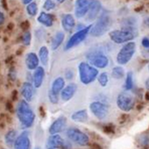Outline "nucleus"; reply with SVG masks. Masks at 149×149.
<instances>
[{
	"mask_svg": "<svg viewBox=\"0 0 149 149\" xmlns=\"http://www.w3.org/2000/svg\"><path fill=\"white\" fill-rule=\"evenodd\" d=\"M17 117L24 128H30L35 121V113L29 105V102L24 100L19 101L17 106Z\"/></svg>",
	"mask_w": 149,
	"mask_h": 149,
	"instance_id": "obj_1",
	"label": "nucleus"
},
{
	"mask_svg": "<svg viewBox=\"0 0 149 149\" xmlns=\"http://www.w3.org/2000/svg\"><path fill=\"white\" fill-rule=\"evenodd\" d=\"M113 19L111 15L108 12H104L97 19L96 23L92 26L91 30V35L92 37H101L104 35L111 27Z\"/></svg>",
	"mask_w": 149,
	"mask_h": 149,
	"instance_id": "obj_2",
	"label": "nucleus"
},
{
	"mask_svg": "<svg viewBox=\"0 0 149 149\" xmlns=\"http://www.w3.org/2000/svg\"><path fill=\"white\" fill-rule=\"evenodd\" d=\"M79 80L84 85H89L94 83L99 74L97 68L94 67L87 61H81L78 64Z\"/></svg>",
	"mask_w": 149,
	"mask_h": 149,
	"instance_id": "obj_3",
	"label": "nucleus"
},
{
	"mask_svg": "<svg viewBox=\"0 0 149 149\" xmlns=\"http://www.w3.org/2000/svg\"><path fill=\"white\" fill-rule=\"evenodd\" d=\"M136 27H122L121 29L112 30L109 33V37L115 44H124L132 41L138 36Z\"/></svg>",
	"mask_w": 149,
	"mask_h": 149,
	"instance_id": "obj_4",
	"label": "nucleus"
},
{
	"mask_svg": "<svg viewBox=\"0 0 149 149\" xmlns=\"http://www.w3.org/2000/svg\"><path fill=\"white\" fill-rule=\"evenodd\" d=\"M136 52V43L133 41H129L125 43V45L119 49L116 56V61L119 65H126L133 57Z\"/></svg>",
	"mask_w": 149,
	"mask_h": 149,
	"instance_id": "obj_5",
	"label": "nucleus"
},
{
	"mask_svg": "<svg viewBox=\"0 0 149 149\" xmlns=\"http://www.w3.org/2000/svg\"><path fill=\"white\" fill-rule=\"evenodd\" d=\"M86 57L90 63L97 68H105L110 64L109 57L99 49L89 51L86 54Z\"/></svg>",
	"mask_w": 149,
	"mask_h": 149,
	"instance_id": "obj_6",
	"label": "nucleus"
},
{
	"mask_svg": "<svg viewBox=\"0 0 149 149\" xmlns=\"http://www.w3.org/2000/svg\"><path fill=\"white\" fill-rule=\"evenodd\" d=\"M66 135L71 142L80 146H88L90 143V137L88 134L76 127H69L66 131Z\"/></svg>",
	"mask_w": 149,
	"mask_h": 149,
	"instance_id": "obj_7",
	"label": "nucleus"
},
{
	"mask_svg": "<svg viewBox=\"0 0 149 149\" xmlns=\"http://www.w3.org/2000/svg\"><path fill=\"white\" fill-rule=\"evenodd\" d=\"M116 104L119 110L125 112H129L134 108L135 98L129 91H125L118 95Z\"/></svg>",
	"mask_w": 149,
	"mask_h": 149,
	"instance_id": "obj_8",
	"label": "nucleus"
},
{
	"mask_svg": "<svg viewBox=\"0 0 149 149\" xmlns=\"http://www.w3.org/2000/svg\"><path fill=\"white\" fill-rule=\"evenodd\" d=\"M91 27H92V25H88L82 30H78L74 34H72L65 45V50L68 51L74 47H77L80 43H82L87 38L88 34L91 33Z\"/></svg>",
	"mask_w": 149,
	"mask_h": 149,
	"instance_id": "obj_9",
	"label": "nucleus"
},
{
	"mask_svg": "<svg viewBox=\"0 0 149 149\" xmlns=\"http://www.w3.org/2000/svg\"><path fill=\"white\" fill-rule=\"evenodd\" d=\"M91 112L99 120H104L109 114V106L106 103L97 100L90 104Z\"/></svg>",
	"mask_w": 149,
	"mask_h": 149,
	"instance_id": "obj_10",
	"label": "nucleus"
},
{
	"mask_svg": "<svg viewBox=\"0 0 149 149\" xmlns=\"http://www.w3.org/2000/svg\"><path fill=\"white\" fill-rule=\"evenodd\" d=\"M94 0H76L74 2V16L77 19L84 18Z\"/></svg>",
	"mask_w": 149,
	"mask_h": 149,
	"instance_id": "obj_11",
	"label": "nucleus"
},
{
	"mask_svg": "<svg viewBox=\"0 0 149 149\" xmlns=\"http://www.w3.org/2000/svg\"><path fill=\"white\" fill-rule=\"evenodd\" d=\"M14 149H30L31 148V141L29 137V132L27 131L22 132L16 139L14 145Z\"/></svg>",
	"mask_w": 149,
	"mask_h": 149,
	"instance_id": "obj_12",
	"label": "nucleus"
},
{
	"mask_svg": "<svg viewBox=\"0 0 149 149\" xmlns=\"http://www.w3.org/2000/svg\"><path fill=\"white\" fill-rule=\"evenodd\" d=\"M77 90H78V87L76 84H74V83L68 84V85L64 87V89L60 93L61 99L64 102H68L71 100L74 97V96L76 95Z\"/></svg>",
	"mask_w": 149,
	"mask_h": 149,
	"instance_id": "obj_13",
	"label": "nucleus"
},
{
	"mask_svg": "<svg viewBox=\"0 0 149 149\" xmlns=\"http://www.w3.org/2000/svg\"><path fill=\"white\" fill-rule=\"evenodd\" d=\"M67 125V118L65 116H60L57 118L49 126L48 132L50 134H59Z\"/></svg>",
	"mask_w": 149,
	"mask_h": 149,
	"instance_id": "obj_14",
	"label": "nucleus"
},
{
	"mask_svg": "<svg viewBox=\"0 0 149 149\" xmlns=\"http://www.w3.org/2000/svg\"><path fill=\"white\" fill-rule=\"evenodd\" d=\"M35 89L36 88L33 86V84H31L29 82L24 83L21 87V91H20L23 98L27 102L33 101L34 95H35Z\"/></svg>",
	"mask_w": 149,
	"mask_h": 149,
	"instance_id": "obj_15",
	"label": "nucleus"
},
{
	"mask_svg": "<svg viewBox=\"0 0 149 149\" xmlns=\"http://www.w3.org/2000/svg\"><path fill=\"white\" fill-rule=\"evenodd\" d=\"M64 141L65 140L59 134H50L46 143V148L47 149L61 148V146L64 144Z\"/></svg>",
	"mask_w": 149,
	"mask_h": 149,
	"instance_id": "obj_16",
	"label": "nucleus"
},
{
	"mask_svg": "<svg viewBox=\"0 0 149 149\" xmlns=\"http://www.w3.org/2000/svg\"><path fill=\"white\" fill-rule=\"evenodd\" d=\"M102 10V4L98 0H94L93 3L91 4L90 10L87 13V20L88 21H94L95 19H97L99 16V13Z\"/></svg>",
	"mask_w": 149,
	"mask_h": 149,
	"instance_id": "obj_17",
	"label": "nucleus"
},
{
	"mask_svg": "<svg viewBox=\"0 0 149 149\" xmlns=\"http://www.w3.org/2000/svg\"><path fill=\"white\" fill-rule=\"evenodd\" d=\"M45 78V69L43 67L39 66L33 74V84L36 89L41 87Z\"/></svg>",
	"mask_w": 149,
	"mask_h": 149,
	"instance_id": "obj_18",
	"label": "nucleus"
},
{
	"mask_svg": "<svg viewBox=\"0 0 149 149\" xmlns=\"http://www.w3.org/2000/svg\"><path fill=\"white\" fill-rule=\"evenodd\" d=\"M26 66L29 70H35L40 65V58L33 52H30L26 55Z\"/></svg>",
	"mask_w": 149,
	"mask_h": 149,
	"instance_id": "obj_19",
	"label": "nucleus"
},
{
	"mask_svg": "<svg viewBox=\"0 0 149 149\" xmlns=\"http://www.w3.org/2000/svg\"><path fill=\"white\" fill-rule=\"evenodd\" d=\"M61 26L64 31L70 33L76 26V19L71 13L64 14L61 19Z\"/></svg>",
	"mask_w": 149,
	"mask_h": 149,
	"instance_id": "obj_20",
	"label": "nucleus"
},
{
	"mask_svg": "<svg viewBox=\"0 0 149 149\" xmlns=\"http://www.w3.org/2000/svg\"><path fill=\"white\" fill-rule=\"evenodd\" d=\"M37 21L46 27H51L54 25V17L53 16V14H50V13H47L45 12H41L37 18Z\"/></svg>",
	"mask_w": 149,
	"mask_h": 149,
	"instance_id": "obj_21",
	"label": "nucleus"
},
{
	"mask_svg": "<svg viewBox=\"0 0 149 149\" xmlns=\"http://www.w3.org/2000/svg\"><path fill=\"white\" fill-rule=\"evenodd\" d=\"M71 119L74 122L77 123H85L88 121L89 119V115H88V111L85 109H82L79 111H74L71 114L70 116Z\"/></svg>",
	"mask_w": 149,
	"mask_h": 149,
	"instance_id": "obj_22",
	"label": "nucleus"
},
{
	"mask_svg": "<svg viewBox=\"0 0 149 149\" xmlns=\"http://www.w3.org/2000/svg\"><path fill=\"white\" fill-rule=\"evenodd\" d=\"M65 86H66L65 85V79L61 77H58L53 81V83L51 84L50 91L55 94H60Z\"/></svg>",
	"mask_w": 149,
	"mask_h": 149,
	"instance_id": "obj_23",
	"label": "nucleus"
},
{
	"mask_svg": "<svg viewBox=\"0 0 149 149\" xmlns=\"http://www.w3.org/2000/svg\"><path fill=\"white\" fill-rule=\"evenodd\" d=\"M64 39H65V33L63 32H61V31L56 32L55 34L54 35V37L52 38V41H51V48H52V50L58 49L61 46Z\"/></svg>",
	"mask_w": 149,
	"mask_h": 149,
	"instance_id": "obj_24",
	"label": "nucleus"
},
{
	"mask_svg": "<svg viewBox=\"0 0 149 149\" xmlns=\"http://www.w3.org/2000/svg\"><path fill=\"white\" fill-rule=\"evenodd\" d=\"M38 55H39L40 61L42 63V65L47 66L48 64V61H49V50H48V48L46 46L40 47Z\"/></svg>",
	"mask_w": 149,
	"mask_h": 149,
	"instance_id": "obj_25",
	"label": "nucleus"
},
{
	"mask_svg": "<svg viewBox=\"0 0 149 149\" xmlns=\"http://www.w3.org/2000/svg\"><path fill=\"white\" fill-rule=\"evenodd\" d=\"M134 87V82H133V72L128 71L125 74V83H124V89L125 91H130Z\"/></svg>",
	"mask_w": 149,
	"mask_h": 149,
	"instance_id": "obj_26",
	"label": "nucleus"
},
{
	"mask_svg": "<svg viewBox=\"0 0 149 149\" xmlns=\"http://www.w3.org/2000/svg\"><path fill=\"white\" fill-rule=\"evenodd\" d=\"M125 72L123 67H121V65L118 66H115L112 70H111V77L112 78L116 79V80H121L125 77Z\"/></svg>",
	"mask_w": 149,
	"mask_h": 149,
	"instance_id": "obj_27",
	"label": "nucleus"
},
{
	"mask_svg": "<svg viewBox=\"0 0 149 149\" xmlns=\"http://www.w3.org/2000/svg\"><path fill=\"white\" fill-rule=\"evenodd\" d=\"M122 27H136L137 19L132 16L125 17L122 19Z\"/></svg>",
	"mask_w": 149,
	"mask_h": 149,
	"instance_id": "obj_28",
	"label": "nucleus"
},
{
	"mask_svg": "<svg viewBox=\"0 0 149 149\" xmlns=\"http://www.w3.org/2000/svg\"><path fill=\"white\" fill-rule=\"evenodd\" d=\"M109 81H110V77L107 72H102L98 74L97 82L101 87H104V88L106 87L109 84Z\"/></svg>",
	"mask_w": 149,
	"mask_h": 149,
	"instance_id": "obj_29",
	"label": "nucleus"
},
{
	"mask_svg": "<svg viewBox=\"0 0 149 149\" xmlns=\"http://www.w3.org/2000/svg\"><path fill=\"white\" fill-rule=\"evenodd\" d=\"M17 132L16 131L14 130H10L5 136V140H6V143L8 145V146H13L14 145V142L17 139Z\"/></svg>",
	"mask_w": 149,
	"mask_h": 149,
	"instance_id": "obj_30",
	"label": "nucleus"
},
{
	"mask_svg": "<svg viewBox=\"0 0 149 149\" xmlns=\"http://www.w3.org/2000/svg\"><path fill=\"white\" fill-rule=\"evenodd\" d=\"M26 13L29 16L34 17L38 14V5L35 2H32L26 6Z\"/></svg>",
	"mask_w": 149,
	"mask_h": 149,
	"instance_id": "obj_31",
	"label": "nucleus"
},
{
	"mask_svg": "<svg viewBox=\"0 0 149 149\" xmlns=\"http://www.w3.org/2000/svg\"><path fill=\"white\" fill-rule=\"evenodd\" d=\"M55 6H56V4L54 0H45V2L43 4V9L47 12L54 10Z\"/></svg>",
	"mask_w": 149,
	"mask_h": 149,
	"instance_id": "obj_32",
	"label": "nucleus"
},
{
	"mask_svg": "<svg viewBox=\"0 0 149 149\" xmlns=\"http://www.w3.org/2000/svg\"><path fill=\"white\" fill-rule=\"evenodd\" d=\"M32 41V33L29 31H26L22 36V42L25 46H30Z\"/></svg>",
	"mask_w": 149,
	"mask_h": 149,
	"instance_id": "obj_33",
	"label": "nucleus"
},
{
	"mask_svg": "<svg viewBox=\"0 0 149 149\" xmlns=\"http://www.w3.org/2000/svg\"><path fill=\"white\" fill-rule=\"evenodd\" d=\"M48 99H49V102L53 104H57L59 103V94H55L54 93L53 91H48Z\"/></svg>",
	"mask_w": 149,
	"mask_h": 149,
	"instance_id": "obj_34",
	"label": "nucleus"
},
{
	"mask_svg": "<svg viewBox=\"0 0 149 149\" xmlns=\"http://www.w3.org/2000/svg\"><path fill=\"white\" fill-rule=\"evenodd\" d=\"M139 144L143 146H149V136L147 134H142L139 138Z\"/></svg>",
	"mask_w": 149,
	"mask_h": 149,
	"instance_id": "obj_35",
	"label": "nucleus"
},
{
	"mask_svg": "<svg viewBox=\"0 0 149 149\" xmlns=\"http://www.w3.org/2000/svg\"><path fill=\"white\" fill-rule=\"evenodd\" d=\"M64 76L67 80H72L74 77V71L73 70V68H67Z\"/></svg>",
	"mask_w": 149,
	"mask_h": 149,
	"instance_id": "obj_36",
	"label": "nucleus"
},
{
	"mask_svg": "<svg viewBox=\"0 0 149 149\" xmlns=\"http://www.w3.org/2000/svg\"><path fill=\"white\" fill-rule=\"evenodd\" d=\"M141 45L144 48L146 49H149V37H143L141 40Z\"/></svg>",
	"mask_w": 149,
	"mask_h": 149,
	"instance_id": "obj_37",
	"label": "nucleus"
},
{
	"mask_svg": "<svg viewBox=\"0 0 149 149\" xmlns=\"http://www.w3.org/2000/svg\"><path fill=\"white\" fill-rule=\"evenodd\" d=\"M143 24L146 27L149 28V17H146L145 19L143 20Z\"/></svg>",
	"mask_w": 149,
	"mask_h": 149,
	"instance_id": "obj_38",
	"label": "nucleus"
},
{
	"mask_svg": "<svg viewBox=\"0 0 149 149\" xmlns=\"http://www.w3.org/2000/svg\"><path fill=\"white\" fill-rule=\"evenodd\" d=\"M5 19H6V18H5L4 13L2 12H0V26L5 22Z\"/></svg>",
	"mask_w": 149,
	"mask_h": 149,
	"instance_id": "obj_39",
	"label": "nucleus"
},
{
	"mask_svg": "<svg viewBox=\"0 0 149 149\" xmlns=\"http://www.w3.org/2000/svg\"><path fill=\"white\" fill-rule=\"evenodd\" d=\"M145 87L147 91H149V77L146 79L145 81Z\"/></svg>",
	"mask_w": 149,
	"mask_h": 149,
	"instance_id": "obj_40",
	"label": "nucleus"
},
{
	"mask_svg": "<svg viewBox=\"0 0 149 149\" xmlns=\"http://www.w3.org/2000/svg\"><path fill=\"white\" fill-rule=\"evenodd\" d=\"M21 1H22V3H23L24 5L27 6V5H29L30 3L33 2V0H21Z\"/></svg>",
	"mask_w": 149,
	"mask_h": 149,
	"instance_id": "obj_41",
	"label": "nucleus"
},
{
	"mask_svg": "<svg viewBox=\"0 0 149 149\" xmlns=\"http://www.w3.org/2000/svg\"><path fill=\"white\" fill-rule=\"evenodd\" d=\"M145 97L147 101H149V91H147V92L145 94Z\"/></svg>",
	"mask_w": 149,
	"mask_h": 149,
	"instance_id": "obj_42",
	"label": "nucleus"
},
{
	"mask_svg": "<svg viewBox=\"0 0 149 149\" xmlns=\"http://www.w3.org/2000/svg\"><path fill=\"white\" fill-rule=\"evenodd\" d=\"M55 1L57 2V3H59V4H63L66 0H55Z\"/></svg>",
	"mask_w": 149,
	"mask_h": 149,
	"instance_id": "obj_43",
	"label": "nucleus"
},
{
	"mask_svg": "<svg viewBox=\"0 0 149 149\" xmlns=\"http://www.w3.org/2000/svg\"><path fill=\"white\" fill-rule=\"evenodd\" d=\"M34 149H41V148H40V147H38V146H37V147H35Z\"/></svg>",
	"mask_w": 149,
	"mask_h": 149,
	"instance_id": "obj_44",
	"label": "nucleus"
},
{
	"mask_svg": "<svg viewBox=\"0 0 149 149\" xmlns=\"http://www.w3.org/2000/svg\"><path fill=\"white\" fill-rule=\"evenodd\" d=\"M148 70H149V65H148Z\"/></svg>",
	"mask_w": 149,
	"mask_h": 149,
	"instance_id": "obj_45",
	"label": "nucleus"
}]
</instances>
